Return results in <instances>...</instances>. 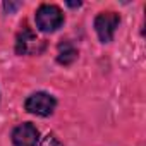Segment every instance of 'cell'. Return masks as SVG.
I'll list each match as a JSON object with an SVG mask.
<instances>
[{
	"instance_id": "cell-2",
	"label": "cell",
	"mask_w": 146,
	"mask_h": 146,
	"mask_svg": "<svg viewBox=\"0 0 146 146\" xmlns=\"http://www.w3.org/2000/svg\"><path fill=\"white\" fill-rule=\"evenodd\" d=\"M45 48H46V41L40 40L36 33L28 24H24L23 29L16 36V46H14L16 53L17 55H40L45 52Z\"/></svg>"
},
{
	"instance_id": "cell-8",
	"label": "cell",
	"mask_w": 146,
	"mask_h": 146,
	"mask_svg": "<svg viewBox=\"0 0 146 146\" xmlns=\"http://www.w3.org/2000/svg\"><path fill=\"white\" fill-rule=\"evenodd\" d=\"M2 7H4V11H5V14H14L17 9H21L23 7V2H4L2 4Z\"/></svg>"
},
{
	"instance_id": "cell-1",
	"label": "cell",
	"mask_w": 146,
	"mask_h": 146,
	"mask_svg": "<svg viewBox=\"0 0 146 146\" xmlns=\"http://www.w3.org/2000/svg\"><path fill=\"white\" fill-rule=\"evenodd\" d=\"M36 29L41 33H55L64 24V12L55 4H41L35 12Z\"/></svg>"
},
{
	"instance_id": "cell-7",
	"label": "cell",
	"mask_w": 146,
	"mask_h": 146,
	"mask_svg": "<svg viewBox=\"0 0 146 146\" xmlns=\"http://www.w3.org/2000/svg\"><path fill=\"white\" fill-rule=\"evenodd\" d=\"M38 146H64V144L60 143V139H58L53 132H50V134H46V136L38 143Z\"/></svg>"
},
{
	"instance_id": "cell-3",
	"label": "cell",
	"mask_w": 146,
	"mask_h": 146,
	"mask_svg": "<svg viewBox=\"0 0 146 146\" xmlns=\"http://www.w3.org/2000/svg\"><path fill=\"white\" fill-rule=\"evenodd\" d=\"M57 108V98L46 91L31 93L24 100V110L36 117H50Z\"/></svg>"
},
{
	"instance_id": "cell-5",
	"label": "cell",
	"mask_w": 146,
	"mask_h": 146,
	"mask_svg": "<svg viewBox=\"0 0 146 146\" xmlns=\"http://www.w3.org/2000/svg\"><path fill=\"white\" fill-rule=\"evenodd\" d=\"M11 139H12V146H38L40 131L33 122H23L12 129Z\"/></svg>"
},
{
	"instance_id": "cell-4",
	"label": "cell",
	"mask_w": 146,
	"mask_h": 146,
	"mask_svg": "<svg viewBox=\"0 0 146 146\" xmlns=\"http://www.w3.org/2000/svg\"><path fill=\"white\" fill-rule=\"evenodd\" d=\"M119 24H120V16H119V12H113V11L100 12V14H96L95 21H93V28L102 43H110L113 40Z\"/></svg>"
},
{
	"instance_id": "cell-9",
	"label": "cell",
	"mask_w": 146,
	"mask_h": 146,
	"mask_svg": "<svg viewBox=\"0 0 146 146\" xmlns=\"http://www.w3.org/2000/svg\"><path fill=\"white\" fill-rule=\"evenodd\" d=\"M65 5L70 7V9H78V7H81L83 4H81V2H65Z\"/></svg>"
},
{
	"instance_id": "cell-6",
	"label": "cell",
	"mask_w": 146,
	"mask_h": 146,
	"mask_svg": "<svg viewBox=\"0 0 146 146\" xmlns=\"http://www.w3.org/2000/svg\"><path fill=\"white\" fill-rule=\"evenodd\" d=\"M57 50H58L57 52V64H60L64 67L74 64L76 58H78V55H79L78 48L74 46L72 41H60L58 46H57Z\"/></svg>"
}]
</instances>
